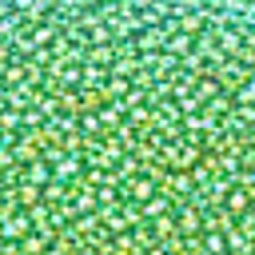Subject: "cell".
I'll list each match as a JSON object with an SVG mask.
<instances>
[{
    "label": "cell",
    "mask_w": 255,
    "mask_h": 255,
    "mask_svg": "<svg viewBox=\"0 0 255 255\" xmlns=\"http://www.w3.org/2000/svg\"><path fill=\"white\" fill-rule=\"evenodd\" d=\"M0 255H255V0H0Z\"/></svg>",
    "instance_id": "cell-1"
}]
</instances>
